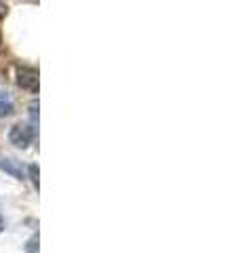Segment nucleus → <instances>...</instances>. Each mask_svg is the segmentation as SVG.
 <instances>
[{
  "instance_id": "1",
  "label": "nucleus",
  "mask_w": 240,
  "mask_h": 253,
  "mask_svg": "<svg viewBox=\"0 0 240 253\" xmlns=\"http://www.w3.org/2000/svg\"><path fill=\"white\" fill-rule=\"evenodd\" d=\"M34 135H36V126H32V125H15L11 129V133H9V139H11L13 146L28 148L32 144V139H34Z\"/></svg>"
},
{
  "instance_id": "2",
  "label": "nucleus",
  "mask_w": 240,
  "mask_h": 253,
  "mask_svg": "<svg viewBox=\"0 0 240 253\" xmlns=\"http://www.w3.org/2000/svg\"><path fill=\"white\" fill-rule=\"evenodd\" d=\"M17 84L30 93H38V72L34 68H26V66L19 68L17 70Z\"/></svg>"
},
{
  "instance_id": "3",
  "label": "nucleus",
  "mask_w": 240,
  "mask_h": 253,
  "mask_svg": "<svg viewBox=\"0 0 240 253\" xmlns=\"http://www.w3.org/2000/svg\"><path fill=\"white\" fill-rule=\"evenodd\" d=\"M0 169L6 171V173H11L15 179H23V177H26V175H23V169L13 161V158H2V161H0Z\"/></svg>"
},
{
  "instance_id": "4",
  "label": "nucleus",
  "mask_w": 240,
  "mask_h": 253,
  "mask_svg": "<svg viewBox=\"0 0 240 253\" xmlns=\"http://www.w3.org/2000/svg\"><path fill=\"white\" fill-rule=\"evenodd\" d=\"M11 114H13V101L4 93H0V118L11 116Z\"/></svg>"
},
{
  "instance_id": "5",
  "label": "nucleus",
  "mask_w": 240,
  "mask_h": 253,
  "mask_svg": "<svg viewBox=\"0 0 240 253\" xmlns=\"http://www.w3.org/2000/svg\"><path fill=\"white\" fill-rule=\"evenodd\" d=\"M26 253H38V234H34L26 245Z\"/></svg>"
},
{
  "instance_id": "6",
  "label": "nucleus",
  "mask_w": 240,
  "mask_h": 253,
  "mask_svg": "<svg viewBox=\"0 0 240 253\" xmlns=\"http://www.w3.org/2000/svg\"><path fill=\"white\" fill-rule=\"evenodd\" d=\"M30 177L34 181V186H38V167L36 165H30Z\"/></svg>"
},
{
  "instance_id": "7",
  "label": "nucleus",
  "mask_w": 240,
  "mask_h": 253,
  "mask_svg": "<svg viewBox=\"0 0 240 253\" xmlns=\"http://www.w3.org/2000/svg\"><path fill=\"white\" fill-rule=\"evenodd\" d=\"M2 230H4V219L0 217V232H2Z\"/></svg>"
},
{
  "instance_id": "8",
  "label": "nucleus",
  "mask_w": 240,
  "mask_h": 253,
  "mask_svg": "<svg viewBox=\"0 0 240 253\" xmlns=\"http://www.w3.org/2000/svg\"><path fill=\"white\" fill-rule=\"evenodd\" d=\"M0 51H2V41H0Z\"/></svg>"
}]
</instances>
